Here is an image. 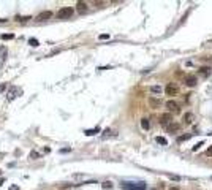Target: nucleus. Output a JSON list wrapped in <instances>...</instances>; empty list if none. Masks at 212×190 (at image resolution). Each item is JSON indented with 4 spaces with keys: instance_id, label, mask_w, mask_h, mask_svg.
Returning <instances> with one entry per match:
<instances>
[{
    "instance_id": "nucleus-19",
    "label": "nucleus",
    "mask_w": 212,
    "mask_h": 190,
    "mask_svg": "<svg viewBox=\"0 0 212 190\" xmlns=\"http://www.w3.org/2000/svg\"><path fill=\"white\" fill-rule=\"evenodd\" d=\"M157 142H160V144H166V139L163 136H157Z\"/></svg>"
},
{
    "instance_id": "nucleus-3",
    "label": "nucleus",
    "mask_w": 212,
    "mask_h": 190,
    "mask_svg": "<svg viewBox=\"0 0 212 190\" xmlns=\"http://www.w3.org/2000/svg\"><path fill=\"white\" fill-rule=\"evenodd\" d=\"M73 13H75V10L70 8V6H67V8L59 10V11H57V17H59V19H68V17L73 16Z\"/></svg>"
},
{
    "instance_id": "nucleus-11",
    "label": "nucleus",
    "mask_w": 212,
    "mask_h": 190,
    "mask_svg": "<svg viewBox=\"0 0 212 190\" xmlns=\"http://www.w3.org/2000/svg\"><path fill=\"white\" fill-rule=\"evenodd\" d=\"M184 120H185V124H192L193 120H195V114L193 112H185L184 114Z\"/></svg>"
},
{
    "instance_id": "nucleus-20",
    "label": "nucleus",
    "mask_w": 212,
    "mask_h": 190,
    "mask_svg": "<svg viewBox=\"0 0 212 190\" xmlns=\"http://www.w3.org/2000/svg\"><path fill=\"white\" fill-rule=\"evenodd\" d=\"M98 133V128H94V130H86V135H95Z\"/></svg>"
},
{
    "instance_id": "nucleus-16",
    "label": "nucleus",
    "mask_w": 212,
    "mask_h": 190,
    "mask_svg": "<svg viewBox=\"0 0 212 190\" xmlns=\"http://www.w3.org/2000/svg\"><path fill=\"white\" fill-rule=\"evenodd\" d=\"M30 158H32V160H36V158H40V154H38V152H36V150H32V152H30Z\"/></svg>"
},
{
    "instance_id": "nucleus-1",
    "label": "nucleus",
    "mask_w": 212,
    "mask_h": 190,
    "mask_svg": "<svg viewBox=\"0 0 212 190\" xmlns=\"http://www.w3.org/2000/svg\"><path fill=\"white\" fill-rule=\"evenodd\" d=\"M122 188L124 190H144L146 188V184L144 182H124L122 184Z\"/></svg>"
},
{
    "instance_id": "nucleus-21",
    "label": "nucleus",
    "mask_w": 212,
    "mask_h": 190,
    "mask_svg": "<svg viewBox=\"0 0 212 190\" xmlns=\"http://www.w3.org/2000/svg\"><path fill=\"white\" fill-rule=\"evenodd\" d=\"M29 19H30V16H25V17H17V21H19V22H27V21H29Z\"/></svg>"
},
{
    "instance_id": "nucleus-23",
    "label": "nucleus",
    "mask_w": 212,
    "mask_h": 190,
    "mask_svg": "<svg viewBox=\"0 0 212 190\" xmlns=\"http://www.w3.org/2000/svg\"><path fill=\"white\" fill-rule=\"evenodd\" d=\"M206 155H209V157H212V146H210V147H209V149L206 150Z\"/></svg>"
},
{
    "instance_id": "nucleus-14",
    "label": "nucleus",
    "mask_w": 212,
    "mask_h": 190,
    "mask_svg": "<svg viewBox=\"0 0 212 190\" xmlns=\"http://www.w3.org/2000/svg\"><path fill=\"white\" fill-rule=\"evenodd\" d=\"M141 125H143V128L149 130V127H151V124H149V119H143V120H141Z\"/></svg>"
},
{
    "instance_id": "nucleus-9",
    "label": "nucleus",
    "mask_w": 212,
    "mask_h": 190,
    "mask_svg": "<svg viewBox=\"0 0 212 190\" xmlns=\"http://www.w3.org/2000/svg\"><path fill=\"white\" fill-rule=\"evenodd\" d=\"M166 130H168V133H176V131L180 130V125H179V124H176V122H171L169 125L166 127Z\"/></svg>"
},
{
    "instance_id": "nucleus-29",
    "label": "nucleus",
    "mask_w": 212,
    "mask_h": 190,
    "mask_svg": "<svg viewBox=\"0 0 212 190\" xmlns=\"http://www.w3.org/2000/svg\"><path fill=\"white\" fill-rule=\"evenodd\" d=\"M152 190H157V188H152Z\"/></svg>"
},
{
    "instance_id": "nucleus-25",
    "label": "nucleus",
    "mask_w": 212,
    "mask_h": 190,
    "mask_svg": "<svg viewBox=\"0 0 212 190\" xmlns=\"http://www.w3.org/2000/svg\"><path fill=\"white\" fill-rule=\"evenodd\" d=\"M199 146H203V142H199V144H196L195 147H193V152H195V150H198V149H199Z\"/></svg>"
},
{
    "instance_id": "nucleus-6",
    "label": "nucleus",
    "mask_w": 212,
    "mask_h": 190,
    "mask_svg": "<svg viewBox=\"0 0 212 190\" xmlns=\"http://www.w3.org/2000/svg\"><path fill=\"white\" fill-rule=\"evenodd\" d=\"M51 17H52V11H43V13H40L38 16H36V21L43 22V21H48V19H51Z\"/></svg>"
},
{
    "instance_id": "nucleus-12",
    "label": "nucleus",
    "mask_w": 212,
    "mask_h": 190,
    "mask_svg": "<svg viewBox=\"0 0 212 190\" xmlns=\"http://www.w3.org/2000/svg\"><path fill=\"white\" fill-rule=\"evenodd\" d=\"M160 103H162V101H160V98H154V97H151V98H149V104H151L152 108L160 106Z\"/></svg>"
},
{
    "instance_id": "nucleus-5",
    "label": "nucleus",
    "mask_w": 212,
    "mask_h": 190,
    "mask_svg": "<svg viewBox=\"0 0 212 190\" xmlns=\"http://www.w3.org/2000/svg\"><path fill=\"white\" fill-rule=\"evenodd\" d=\"M196 82H198V79H196V76H195V74H188V76H185V84L188 86V87H195Z\"/></svg>"
},
{
    "instance_id": "nucleus-18",
    "label": "nucleus",
    "mask_w": 212,
    "mask_h": 190,
    "mask_svg": "<svg viewBox=\"0 0 212 190\" xmlns=\"http://www.w3.org/2000/svg\"><path fill=\"white\" fill-rule=\"evenodd\" d=\"M29 44H30V46H38L40 43H38V40H35V38H30V40H29Z\"/></svg>"
},
{
    "instance_id": "nucleus-28",
    "label": "nucleus",
    "mask_w": 212,
    "mask_h": 190,
    "mask_svg": "<svg viewBox=\"0 0 212 190\" xmlns=\"http://www.w3.org/2000/svg\"><path fill=\"white\" fill-rule=\"evenodd\" d=\"M171 190H177V187H173V188H171Z\"/></svg>"
},
{
    "instance_id": "nucleus-24",
    "label": "nucleus",
    "mask_w": 212,
    "mask_h": 190,
    "mask_svg": "<svg viewBox=\"0 0 212 190\" xmlns=\"http://www.w3.org/2000/svg\"><path fill=\"white\" fill-rule=\"evenodd\" d=\"M5 89H6V84H0V93H2Z\"/></svg>"
},
{
    "instance_id": "nucleus-4",
    "label": "nucleus",
    "mask_w": 212,
    "mask_h": 190,
    "mask_svg": "<svg viewBox=\"0 0 212 190\" xmlns=\"http://www.w3.org/2000/svg\"><path fill=\"white\" fill-rule=\"evenodd\" d=\"M173 120V116H171V112H165L160 116V124H163V125H169Z\"/></svg>"
},
{
    "instance_id": "nucleus-8",
    "label": "nucleus",
    "mask_w": 212,
    "mask_h": 190,
    "mask_svg": "<svg viewBox=\"0 0 212 190\" xmlns=\"http://www.w3.org/2000/svg\"><path fill=\"white\" fill-rule=\"evenodd\" d=\"M19 93H21V89H17V87H11V89H10V92H8V100H10V101H11V100H14Z\"/></svg>"
},
{
    "instance_id": "nucleus-22",
    "label": "nucleus",
    "mask_w": 212,
    "mask_h": 190,
    "mask_svg": "<svg viewBox=\"0 0 212 190\" xmlns=\"http://www.w3.org/2000/svg\"><path fill=\"white\" fill-rule=\"evenodd\" d=\"M109 38V35L108 33H103V35H100V40H108Z\"/></svg>"
},
{
    "instance_id": "nucleus-13",
    "label": "nucleus",
    "mask_w": 212,
    "mask_h": 190,
    "mask_svg": "<svg viewBox=\"0 0 212 190\" xmlns=\"http://www.w3.org/2000/svg\"><path fill=\"white\" fill-rule=\"evenodd\" d=\"M199 73L204 74V76H209V74H210V68H209V66H201V68H199Z\"/></svg>"
},
{
    "instance_id": "nucleus-7",
    "label": "nucleus",
    "mask_w": 212,
    "mask_h": 190,
    "mask_svg": "<svg viewBox=\"0 0 212 190\" xmlns=\"http://www.w3.org/2000/svg\"><path fill=\"white\" fill-rule=\"evenodd\" d=\"M166 108H168V112H169V111H174V112H176V111H179V103L174 101V100H168V101H166Z\"/></svg>"
},
{
    "instance_id": "nucleus-17",
    "label": "nucleus",
    "mask_w": 212,
    "mask_h": 190,
    "mask_svg": "<svg viewBox=\"0 0 212 190\" xmlns=\"http://www.w3.org/2000/svg\"><path fill=\"white\" fill-rule=\"evenodd\" d=\"M151 90H152V92H157V93H160V92H162V87H160V86H152Z\"/></svg>"
},
{
    "instance_id": "nucleus-10",
    "label": "nucleus",
    "mask_w": 212,
    "mask_h": 190,
    "mask_svg": "<svg viewBox=\"0 0 212 190\" xmlns=\"http://www.w3.org/2000/svg\"><path fill=\"white\" fill-rule=\"evenodd\" d=\"M76 10L79 13H87V3L86 2H78L76 3Z\"/></svg>"
},
{
    "instance_id": "nucleus-27",
    "label": "nucleus",
    "mask_w": 212,
    "mask_h": 190,
    "mask_svg": "<svg viewBox=\"0 0 212 190\" xmlns=\"http://www.w3.org/2000/svg\"><path fill=\"white\" fill-rule=\"evenodd\" d=\"M10 190H19V187H17V185H11Z\"/></svg>"
},
{
    "instance_id": "nucleus-26",
    "label": "nucleus",
    "mask_w": 212,
    "mask_h": 190,
    "mask_svg": "<svg viewBox=\"0 0 212 190\" xmlns=\"http://www.w3.org/2000/svg\"><path fill=\"white\" fill-rule=\"evenodd\" d=\"M103 187H105V188H106V187L109 188V187H111V182H105V184H103Z\"/></svg>"
},
{
    "instance_id": "nucleus-2",
    "label": "nucleus",
    "mask_w": 212,
    "mask_h": 190,
    "mask_svg": "<svg viewBox=\"0 0 212 190\" xmlns=\"http://www.w3.org/2000/svg\"><path fill=\"white\" fill-rule=\"evenodd\" d=\"M165 93L169 95V97H176V95L179 93V87H177V84H174V82H168V84H166V87H165Z\"/></svg>"
},
{
    "instance_id": "nucleus-15",
    "label": "nucleus",
    "mask_w": 212,
    "mask_h": 190,
    "mask_svg": "<svg viewBox=\"0 0 212 190\" xmlns=\"http://www.w3.org/2000/svg\"><path fill=\"white\" fill-rule=\"evenodd\" d=\"M14 38V33H5L2 35V40H13Z\"/></svg>"
}]
</instances>
